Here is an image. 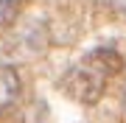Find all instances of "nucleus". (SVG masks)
<instances>
[{
	"instance_id": "f257e3e1",
	"label": "nucleus",
	"mask_w": 126,
	"mask_h": 123,
	"mask_svg": "<svg viewBox=\"0 0 126 123\" xmlns=\"http://www.w3.org/2000/svg\"><path fill=\"white\" fill-rule=\"evenodd\" d=\"M14 92H17V78H14V73L6 70V67H0V104L9 101Z\"/></svg>"
},
{
	"instance_id": "f03ea898",
	"label": "nucleus",
	"mask_w": 126,
	"mask_h": 123,
	"mask_svg": "<svg viewBox=\"0 0 126 123\" xmlns=\"http://www.w3.org/2000/svg\"><path fill=\"white\" fill-rule=\"evenodd\" d=\"M17 3L20 0H0V25L11 23L14 14H17Z\"/></svg>"
}]
</instances>
